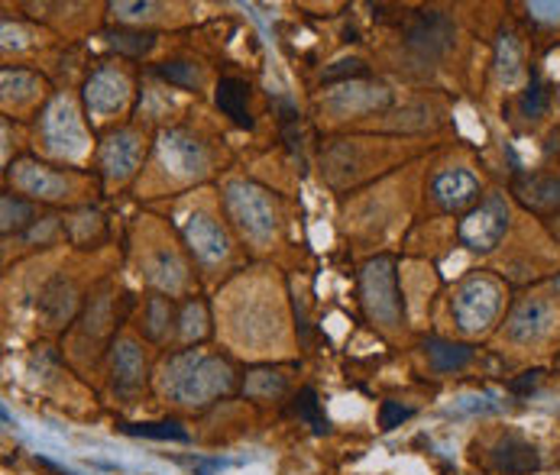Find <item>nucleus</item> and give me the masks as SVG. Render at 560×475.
I'll use <instances>...</instances> for the list:
<instances>
[{
	"mask_svg": "<svg viewBox=\"0 0 560 475\" xmlns=\"http://www.w3.org/2000/svg\"><path fill=\"white\" fill-rule=\"evenodd\" d=\"M231 389H234V372L224 359L182 349L168 356L162 366V392L175 404L201 407V404H211L214 397L228 395Z\"/></svg>",
	"mask_w": 560,
	"mask_h": 475,
	"instance_id": "f257e3e1",
	"label": "nucleus"
},
{
	"mask_svg": "<svg viewBox=\"0 0 560 475\" xmlns=\"http://www.w3.org/2000/svg\"><path fill=\"white\" fill-rule=\"evenodd\" d=\"M363 305L380 326L396 330L401 323V298L393 259H373L363 269Z\"/></svg>",
	"mask_w": 560,
	"mask_h": 475,
	"instance_id": "f03ea898",
	"label": "nucleus"
},
{
	"mask_svg": "<svg viewBox=\"0 0 560 475\" xmlns=\"http://www.w3.org/2000/svg\"><path fill=\"white\" fill-rule=\"evenodd\" d=\"M499 285L486 275H474L470 282H464V288L457 292L454 298V317H457V326L464 333H480L492 323V317L499 311Z\"/></svg>",
	"mask_w": 560,
	"mask_h": 475,
	"instance_id": "7ed1b4c3",
	"label": "nucleus"
},
{
	"mask_svg": "<svg viewBox=\"0 0 560 475\" xmlns=\"http://www.w3.org/2000/svg\"><path fill=\"white\" fill-rule=\"evenodd\" d=\"M509 230V207L499 194H489L474 214H467V221L460 224V239L477 249V252H489L499 246V239Z\"/></svg>",
	"mask_w": 560,
	"mask_h": 475,
	"instance_id": "20e7f679",
	"label": "nucleus"
},
{
	"mask_svg": "<svg viewBox=\"0 0 560 475\" xmlns=\"http://www.w3.org/2000/svg\"><path fill=\"white\" fill-rule=\"evenodd\" d=\"M454 39V23L441 10H428L408 29V46L421 56H441Z\"/></svg>",
	"mask_w": 560,
	"mask_h": 475,
	"instance_id": "39448f33",
	"label": "nucleus"
},
{
	"mask_svg": "<svg viewBox=\"0 0 560 475\" xmlns=\"http://www.w3.org/2000/svg\"><path fill=\"white\" fill-rule=\"evenodd\" d=\"M431 191H434V198H438L447 211H460V207H467V204L477 201L480 181H477V175L467 171V168H447V171H441V175L434 178Z\"/></svg>",
	"mask_w": 560,
	"mask_h": 475,
	"instance_id": "423d86ee",
	"label": "nucleus"
},
{
	"mask_svg": "<svg viewBox=\"0 0 560 475\" xmlns=\"http://www.w3.org/2000/svg\"><path fill=\"white\" fill-rule=\"evenodd\" d=\"M492 463H495L499 473L525 475L535 473V470L541 466V456H538V450H535L528 440L509 434V437H502V440L492 447Z\"/></svg>",
	"mask_w": 560,
	"mask_h": 475,
	"instance_id": "0eeeda50",
	"label": "nucleus"
},
{
	"mask_svg": "<svg viewBox=\"0 0 560 475\" xmlns=\"http://www.w3.org/2000/svg\"><path fill=\"white\" fill-rule=\"evenodd\" d=\"M551 326H555V308L548 301H525L509 320V336L515 343H535Z\"/></svg>",
	"mask_w": 560,
	"mask_h": 475,
	"instance_id": "6e6552de",
	"label": "nucleus"
},
{
	"mask_svg": "<svg viewBox=\"0 0 560 475\" xmlns=\"http://www.w3.org/2000/svg\"><path fill=\"white\" fill-rule=\"evenodd\" d=\"M110 376H114V389L117 392H137L147 379V359L143 353L137 349V343L124 340L114 346V356H110Z\"/></svg>",
	"mask_w": 560,
	"mask_h": 475,
	"instance_id": "1a4fd4ad",
	"label": "nucleus"
},
{
	"mask_svg": "<svg viewBox=\"0 0 560 475\" xmlns=\"http://www.w3.org/2000/svg\"><path fill=\"white\" fill-rule=\"evenodd\" d=\"M518 198L532 211H555L560 207V175H528L518 181Z\"/></svg>",
	"mask_w": 560,
	"mask_h": 475,
	"instance_id": "9d476101",
	"label": "nucleus"
},
{
	"mask_svg": "<svg viewBox=\"0 0 560 475\" xmlns=\"http://www.w3.org/2000/svg\"><path fill=\"white\" fill-rule=\"evenodd\" d=\"M424 356L434 372H457L474 363V346L467 343H447V340H428Z\"/></svg>",
	"mask_w": 560,
	"mask_h": 475,
	"instance_id": "9b49d317",
	"label": "nucleus"
},
{
	"mask_svg": "<svg viewBox=\"0 0 560 475\" xmlns=\"http://www.w3.org/2000/svg\"><path fill=\"white\" fill-rule=\"evenodd\" d=\"M246 94L249 87L237 79H224L218 84V107L241 127H249V114H246Z\"/></svg>",
	"mask_w": 560,
	"mask_h": 475,
	"instance_id": "f8f14e48",
	"label": "nucleus"
},
{
	"mask_svg": "<svg viewBox=\"0 0 560 475\" xmlns=\"http://www.w3.org/2000/svg\"><path fill=\"white\" fill-rule=\"evenodd\" d=\"M124 434L143 437V440H175L188 443V430L178 420H147V424H124Z\"/></svg>",
	"mask_w": 560,
	"mask_h": 475,
	"instance_id": "ddd939ff",
	"label": "nucleus"
},
{
	"mask_svg": "<svg viewBox=\"0 0 560 475\" xmlns=\"http://www.w3.org/2000/svg\"><path fill=\"white\" fill-rule=\"evenodd\" d=\"M188 237L195 242V252L205 256V259H218L224 252V237L205 221V217H191V227H188Z\"/></svg>",
	"mask_w": 560,
	"mask_h": 475,
	"instance_id": "4468645a",
	"label": "nucleus"
},
{
	"mask_svg": "<svg viewBox=\"0 0 560 475\" xmlns=\"http://www.w3.org/2000/svg\"><path fill=\"white\" fill-rule=\"evenodd\" d=\"M168 326H172V301L160 298V295L150 298L147 301V314H143V333L150 340H165Z\"/></svg>",
	"mask_w": 560,
	"mask_h": 475,
	"instance_id": "2eb2a0df",
	"label": "nucleus"
},
{
	"mask_svg": "<svg viewBox=\"0 0 560 475\" xmlns=\"http://www.w3.org/2000/svg\"><path fill=\"white\" fill-rule=\"evenodd\" d=\"M30 224H33V204H26L16 194H3V230L16 234V230H23Z\"/></svg>",
	"mask_w": 560,
	"mask_h": 475,
	"instance_id": "dca6fc26",
	"label": "nucleus"
},
{
	"mask_svg": "<svg viewBox=\"0 0 560 475\" xmlns=\"http://www.w3.org/2000/svg\"><path fill=\"white\" fill-rule=\"evenodd\" d=\"M518 66H522V49H518V43H515V36H502V43H499V79L505 81V84H512V81L518 79Z\"/></svg>",
	"mask_w": 560,
	"mask_h": 475,
	"instance_id": "f3484780",
	"label": "nucleus"
},
{
	"mask_svg": "<svg viewBox=\"0 0 560 475\" xmlns=\"http://www.w3.org/2000/svg\"><path fill=\"white\" fill-rule=\"evenodd\" d=\"M295 414H299L305 424H312L318 434L327 430V420H324V414H320L318 395H315L312 389H302V392H299V397H295Z\"/></svg>",
	"mask_w": 560,
	"mask_h": 475,
	"instance_id": "a211bd4d",
	"label": "nucleus"
},
{
	"mask_svg": "<svg viewBox=\"0 0 560 475\" xmlns=\"http://www.w3.org/2000/svg\"><path fill=\"white\" fill-rule=\"evenodd\" d=\"M153 33H110V46L127 52V56H143L153 49Z\"/></svg>",
	"mask_w": 560,
	"mask_h": 475,
	"instance_id": "6ab92c4d",
	"label": "nucleus"
},
{
	"mask_svg": "<svg viewBox=\"0 0 560 475\" xmlns=\"http://www.w3.org/2000/svg\"><path fill=\"white\" fill-rule=\"evenodd\" d=\"M160 75L172 84H182V87H195L198 84V75H195V66L188 62H165L160 66Z\"/></svg>",
	"mask_w": 560,
	"mask_h": 475,
	"instance_id": "aec40b11",
	"label": "nucleus"
},
{
	"mask_svg": "<svg viewBox=\"0 0 560 475\" xmlns=\"http://www.w3.org/2000/svg\"><path fill=\"white\" fill-rule=\"evenodd\" d=\"M545 107H548V94H545L541 81L532 79L528 91H525V97H522V110H525L528 117H541V114H545Z\"/></svg>",
	"mask_w": 560,
	"mask_h": 475,
	"instance_id": "412c9836",
	"label": "nucleus"
},
{
	"mask_svg": "<svg viewBox=\"0 0 560 475\" xmlns=\"http://www.w3.org/2000/svg\"><path fill=\"white\" fill-rule=\"evenodd\" d=\"M411 417V407H401L396 401H383V411H380V427L383 430H393L396 424L408 420Z\"/></svg>",
	"mask_w": 560,
	"mask_h": 475,
	"instance_id": "4be33fe9",
	"label": "nucleus"
},
{
	"mask_svg": "<svg viewBox=\"0 0 560 475\" xmlns=\"http://www.w3.org/2000/svg\"><path fill=\"white\" fill-rule=\"evenodd\" d=\"M347 72H350V75H363V62H337L334 69H327V72H324V79L334 81V79H340V75H347Z\"/></svg>",
	"mask_w": 560,
	"mask_h": 475,
	"instance_id": "5701e85b",
	"label": "nucleus"
},
{
	"mask_svg": "<svg viewBox=\"0 0 560 475\" xmlns=\"http://www.w3.org/2000/svg\"><path fill=\"white\" fill-rule=\"evenodd\" d=\"M528 10L538 16V20H560V3H528Z\"/></svg>",
	"mask_w": 560,
	"mask_h": 475,
	"instance_id": "b1692460",
	"label": "nucleus"
}]
</instances>
